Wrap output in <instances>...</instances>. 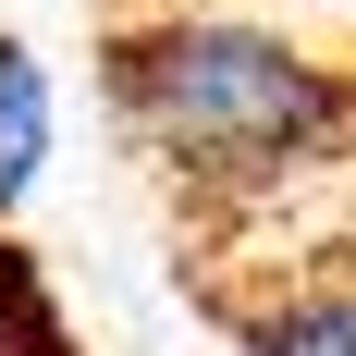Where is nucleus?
<instances>
[{
    "label": "nucleus",
    "mask_w": 356,
    "mask_h": 356,
    "mask_svg": "<svg viewBox=\"0 0 356 356\" xmlns=\"http://www.w3.org/2000/svg\"><path fill=\"white\" fill-rule=\"evenodd\" d=\"M234 344L246 356H356V283L344 270H295V283L234 307Z\"/></svg>",
    "instance_id": "2"
},
{
    "label": "nucleus",
    "mask_w": 356,
    "mask_h": 356,
    "mask_svg": "<svg viewBox=\"0 0 356 356\" xmlns=\"http://www.w3.org/2000/svg\"><path fill=\"white\" fill-rule=\"evenodd\" d=\"M37 172H49V62L0 25V221L37 197Z\"/></svg>",
    "instance_id": "3"
},
{
    "label": "nucleus",
    "mask_w": 356,
    "mask_h": 356,
    "mask_svg": "<svg viewBox=\"0 0 356 356\" xmlns=\"http://www.w3.org/2000/svg\"><path fill=\"white\" fill-rule=\"evenodd\" d=\"M111 111L197 209H270L356 160V62L295 49L246 13H160L111 37Z\"/></svg>",
    "instance_id": "1"
}]
</instances>
